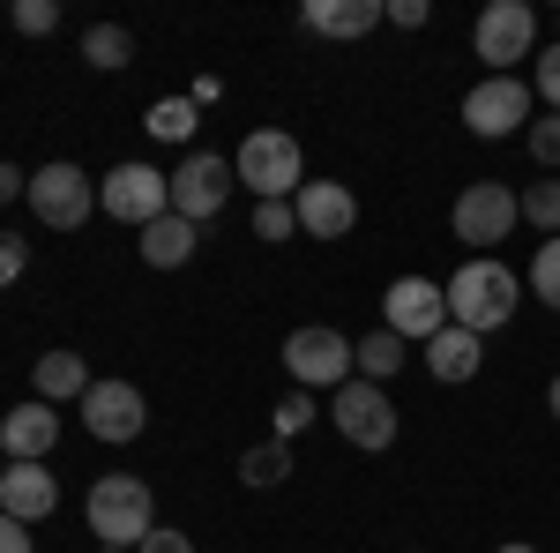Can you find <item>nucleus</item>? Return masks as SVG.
Returning <instances> with one entry per match:
<instances>
[{
  "label": "nucleus",
  "mask_w": 560,
  "mask_h": 553,
  "mask_svg": "<svg viewBox=\"0 0 560 553\" xmlns=\"http://www.w3.org/2000/svg\"><path fill=\"white\" fill-rule=\"evenodd\" d=\"M523 307V285L509 262L493 255H471L456 277H448V322L456 330H471V337H493V330H509V314Z\"/></svg>",
  "instance_id": "nucleus-1"
},
{
  "label": "nucleus",
  "mask_w": 560,
  "mask_h": 553,
  "mask_svg": "<svg viewBox=\"0 0 560 553\" xmlns=\"http://www.w3.org/2000/svg\"><path fill=\"white\" fill-rule=\"evenodd\" d=\"M83 516H90V539L135 553L150 531H158V494H150L135 471H105V479L83 494Z\"/></svg>",
  "instance_id": "nucleus-2"
},
{
  "label": "nucleus",
  "mask_w": 560,
  "mask_h": 553,
  "mask_svg": "<svg viewBox=\"0 0 560 553\" xmlns=\"http://www.w3.org/2000/svg\"><path fill=\"white\" fill-rule=\"evenodd\" d=\"M232 172H240V187H247L255 203H292V195L306 187V158H300V142H292L284 128H255L247 142H240Z\"/></svg>",
  "instance_id": "nucleus-3"
},
{
  "label": "nucleus",
  "mask_w": 560,
  "mask_h": 553,
  "mask_svg": "<svg viewBox=\"0 0 560 553\" xmlns=\"http://www.w3.org/2000/svg\"><path fill=\"white\" fill-rule=\"evenodd\" d=\"M284 375H292V389H306V396H314V389L337 396V389L359 375V344H351L345 330H329V322H306V330L284 337Z\"/></svg>",
  "instance_id": "nucleus-4"
},
{
  "label": "nucleus",
  "mask_w": 560,
  "mask_h": 553,
  "mask_svg": "<svg viewBox=\"0 0 560 553\" xmlns=\"http://www.w3.org/2000/svg\"><path fill=\"white\" fill-rule=\"evenodd\" d=\"M538 45V8L530 0H493L471 23V53L486 60V76H516V60H530Z\"/></svg>",
  "instance_id": "nucleus-5"
},
{
  "label": "nucleus",
  "mask_w": 560,
  "mask_h": 553,
  "mask_svg": "<svg viewBox=\"0 0 560 553\" xmlns=\"http://www.w3.org/2000/svg\"><path fill=\"white\" fill-rule=\"evenodd\" d=\"M31 217L38 224H52V232H83L90 210H97V180H90L83 165H68V158H52V165L31 172Z\"/></svg>",
  "instance_id": "nucleus-6"
},
{
  "label": "nucleus",
  "mask_w": 560,
  "mask_h": 553,
  "mask_svg": "<svg viewBox=\"0 0 560 553\" xmlns=\"http://www.w3.org/2000/svg\"><path fill=\"white\" fill-rule=\"evenodd\" d=\"M97 210L105 217H120V224H158V217L173 210V172H158V165H113L105 180H97Z\"/></svg>",
  "instance_id": "nucleus-7"
},
{
  "label": "nucleus",
  "mask_w": 560,
  "mask_h": 553,
  "mask_svg": "<svg viewBox=\"0 0 560 553\" xmlns=\"http://www.w3.org/2000/svg\"><path fill=\"white\" fill-rule=\"evenodd\" d=\"M516 217L523 203L501 187V180H471L464 195H456V210H448V224H456V240L471 247V255H493L509 232H516Z\"/></svg>",
  "instance_id": "nucleus-8"
},
{
  "label": "nucleus",
  "mask_w": 560,
  "mask_h": 553,
  "mask_svg": "<svg viewBox=\"0 0 560 553\" xmlns=\"http://www.w3.org/2000/svg\"><path fill=\"white\" fill-rule=\"evenodd\" d=\"M329 419H337V434H345L351 449H388V441H396V404H388V389L359 382V375L329 396Z\"/></svg>",
  "instance_id": "nucleus-9"
},
{
  "label": "nucleus",
  "mask_w": 560,
  "mask_h": 553,
  "mask_svg": "<svg viewBox=\"0 0 560 553\" xmlns=\"http://www.w3.org/2000/svg\"><path fill=\"white\" fill-rule=\"evenodd\" d=\"M382 330H396L404 344H427L433 330H448V285H433V277H396L382 292Z\"/></svg>",
  "instance_id": "nucleus-10"
},
{
  "label": "nucleus",
  "mask_w": 560,
  "mask_h": 553,
  "mask_svg": "<svg viewBox=\"0 0 560 553\" xmlns=\"http://www.w3.org/2000/svg\"><path fill=\"white\" fill-rule=\"evenodd\" d=\"M530 83L523 76H486V83L464 97V128L471 135H486V142H501V135H523L530 128Z\"/></svg>",
  "instance_id": "nucleus-11"
},
{
  "label": "nucleus",
  "mask_w": 560,
  "mask_h": 553,
  "mask_svg": "<svg viewBox=\"0 0 560 553\" xmlns=\"http://www.w3.org/2000/svg\"><path fill=\"white\" fill-rule=\"evenodd\" d=\"M232 187H240L232 158H217V150H195V158L173 172V217H187V224H210V217L232 203Z\"/></svg>",
  "instance_id": "nucleus-12"
},
{
  "label": "nucleus",
  "mask_w": 560,
  "mask_h": 553,
  "mask_svg": "<svg viewBox=\"0 0 560 553\" xmlns=\"http://www.w3.org/2000/svg\"><path fill=\"white\" fill-rule=\"evenodd\" d=\"M83 426L97 434V441H135V434L150 426V396H142L135 382H90Z\"/></svg>",
  "instance_id": "nucleus-13"
},
{
  "label": "nucleus",
  "mask_w": 560,
  "mask_h": 553,
  "mask_svg": "<svg viewBox=\"0 0 560 553\" xmlns=\"http://www.w3.org/2000/svg\"><path fill=\"white\" fill-rule=\"evenodd\" d=\"M292 217H300L306 240H345L351 224H359V195H351L345 180H306L300 195H292Z\"/></svg>",
  "instance_id": "nucleus-14"
},
{
  "label": "nucleus",
  "mask_w": 560,
  "mask_h": 553,
  "mask_svg": "<svg viewBox=\"0 0 560 553\" xmlns=\"http://www.w3.org/2000/svg\"><path fill=\"white\" fill-rule=\"evenodd\" d=\"M52 441H60V419H52V404H45V396L15 404V412L0 419V457H8V464H45V457H52Z\"/></svg>",
  "instance_id": "nucleus-15"
},
{
  "label": "nucleus",
  "mask_w": 560,
  "mask_h": 553,
  "mask_svg": "<svg viewBox=\"0 0 560 553\" xmlns=\"http://www.w3.org/2000/svg\"><path fill=\"white\" fill-rule=\"evenodd\" d=\"M60 509V479L45 464H8L0 471V516H15V523H45V516Z\"/></svg>",
  "instance_id": "nucleus-16"
},
{
  "label": "nucleus",
  "mask_w": 560,
  "mask_h": 553,
  "mask_svg": "<svg viewBox=\"0 0 560 553\" xmlns=\"http://www.w3.org/2000/svg\"><path fill=\"white\" fill-rule=\"evenodd\" d=\"M478 367H486V337L456 330V322L427 337V375H433V382H448V389H456V382H471Z\"/></svg>",
  "instance_id": "nucleus-17"
},
{
  "label": "nucleus",
  "mask_w": 560,
  "mask_h": 553,
  "mask_svg": "<svg viewBox=\"0 0 560 553\" xmlns=\"http://www.w3.org/2000/svg\"><path fill=\"white\" fill-rule=\"evenodd\" d=\"M382 15H388L382 0H306V8H300V23H306V31H322V38H366Z\"/></svg>",
  "instance_id": "nucleus-18"
},
{
  "label": "nucleus",
  "mask_w": 560,
  "mask_h": 553,
  "mask_svg": "<svg viewBox=\"0 0 560 553\" xmlns=\"http://www.w3.org/2000/svg\"><path fill=\"white\" fill-rule=\"evenodd\" d=\"M195 240H202V224H187V217H158V224H142V262L150 269H187L195 262Z\"/></svg>",
  "instance_id": "nucleus-19"
},
{
  "label": "nucleus",
  "mask_w": 560,
  "mask_h": 553,
  "mask_svg": "<svg viewBox=\"0 0 560 553\" xmlns=\"http://www.w3.org/2000/svg\"><path fill=\"white\" fill-rule=\"evenodd\" d=\"M38 396H45V404L90 396V367H83V352H45V359H38Z\"/></svg>",
  "instance_id": "nucleus-20"
},
{
  "label": "nucleus",
  "mask_w": 560,
  "mask_h": 553,
  "mask_svg": "<svg viewBox=\"0 0 560 553\" xmlns=\"http://www.w3.org/2000/svg\"><path fill=\"white\" fill-rule=\"evenodd\" d=\"M404 359H411V344L396 337V330L359 337V382H382V389H388V375H404Z\"/></svg>",
  "instance_id": "nucleus-21"
},
{
  "label": "nucleus",
  "mask_w": 560,
  "mask_h": 553,
  "mask_svg": "<svg viewBox=\"0 0 560 553\" xmlns=\"http://www.w3.org/2000/svg\"><path fill=\"white\" fill-rule=\"evenodd\" d=\"M240 479H247V486H284V479H292V441H255V449L240 457Z\"/></svg>",
  "instance_id": "nucleus-22"
},
{
  "label": "nucleus",
  "mask_w": 560,
  "mask_h": 553,
  "mask_svg": "<svg viewBox=\"0 0 560 553\" xmlns=\"http://www.w3.org/2000/svg\"><path fill=\"white\" fill-rule=\"evenodd\" d=\"M83 60L113 76V68H128V60H135V38L120 31V23H90V31H83Z\"/></svg>",
  "instance_id": "nucleus-23"
},
{
  "label": "nucleus",
  "mask_w": 560,
  "mask_h": 553,
  "mask_svg": "<svg viewBox=\"0 0 560 553\" xmlns=\"http://www.w3.org/2000/svg\"><path fill=\"white\" fill-rule=\"evenodd\" d=\"M195 120H202L195 97H158V105H150V135H158V142H187Z\"/></svg>",
  "instance_id": "nucleus-24"
},
{
  "label": "nucleus",
  "mask_w": 560,
  "mask_h": 553,
  "mask_svg": "<svg viewBox=\"0 0 560 553\" xmlns=\"http://www.w3.org/2000/svg\"><path fill=\"white\" fill-rule=\"evenodd\" d=\"M516 203H523V217H530L546 240H560V180H530Z\"/></svg>",
  "instance_id": "nucleus-25"
},
{
  "label": "nucleus",
  "mask_w": 560,
  "mask_h": 553,
  "mask_svg": "<svg viewBox=\"0 0 560 553\" xmlns=\"http://www.w3.org/2000/svg\"><path fill=\"white\" fill-rule=\"evenodd\" d=\"M530 292L560 314V240H538V255H530Z\"/></svg>",
  "instance_id": "nucleus-26"
},
{
  "label": "nucleus",
  "mask_w": 560,
  "mask_h": 553,
  "mask_svg": "<svg viewBox=\"0 0 560 553\" xmlns=\"http://www.w3.org/2000/svg\"><path fill=\"white\" fill-rule=\"evenodd\" d=\"M530 97H546V113H560V38L530 60Z\"/></svg>",
  "instance_id": "nucleus-27"
},
{
  "label": "nucleus",
  "mask_w": 560,
  "mask_h": 553,
  "mask_svg": "<svg viewBox=\"0 0 560 553\" xmlns=\"http://www.w3.org/2000/svg\"><path fill=\"white\" fill-rule=\"evenodd\" d=\"M15 31L23 38H52L60 31V0H15Z\"/></svg>",
  "instance_id": "nucleus-28"
},
{
  "label": "nucleus",
  "mask_w": 560,
  "mask_h": 553,
  "mask_svg": "<svg viewBox=\"0 0 560 553\" xmlns=\"http://www.w3.org/2000/svg\"><path fill=\"white\" fill-rule=\"evenodd\" d=\"M292 232H300L292 203H255V240H292Z\"/></svg>",
  "instance_id": "nucleus-29"
},
{
  "label": "nucleus",
  "mask_w": 560,
  "mask_h": 553,
  "mask_svg": "<svg viewBox=\"0 0 560 553\" xmlns=\"http://www.w3.org/2000/svg\"><path fill=\"white\" fill-rule=\"evenodd\" d=\"M306 426H314V396L292 389V396L277 404V441H292V434H306Z\"/></svg>",
  "instance_id": "nucleus-30"
},
{
  "label": "nucleus",
  "mask_w": 560,
  "mask_h": 553,
  "mask_svg": "<svg viewBox=\"0 0 560 553\" xmlns=\"http://www.w3.org/2000/svg\"><path fill=\"white\" fill-rule=\"evenodd\" d=\"M523 142H530V158H538V165H560V113L530 120V128H523Z\"/></svg>",
  "instance_id": "nucleus-31"
},
{
  "label": "nucleus",
  "mask_w": 560,
  "mask_h": 553,
  "mask_svg": "<svg viewBox=\"0 0 560 553\" xmlns=\"http://www.w3.org/2000/svg\"><path fill=\"white\" fill-rule=\"evenodd\" d=\"M23 269H31V247H23L15 232H0V285H15Z\"/></svg>",
  "instance_id": "nucleus-32"
},
{
  "label": "nucleus",
  "mask_w": 560,
  "mask_h": 553,
  "mask_svg": "<svg viewBox=\"0 0 560 553\" xmlns=\"http://www.w3.org/2000/svg\"><path fill=\"white\" fill-rule=\"evenodd\" d=\"M135 553H195V539H187V531H173V523H158V531H150Z\"/></svg>",
  "instance_id": "nucleus-33"
},
{
  "label": "nucleus",
  "mask_w": 560,
  "mask_h": 553,
  "mask_svg": "<svg viewBox=\"0 0 560 553\" xmlns=\"http://www.w3.org/2000/svg\"><path fill=\"white\" fill-rule=\"evenodd\" d=\"M388 23H396V31H419V23H427V0H388Z\"/></svg>",
  "instance_id": "nucleus-34"
},
{
  "label": "nucleus",
  "mask_w": 560,
  "mask_h": 553,
  "mask_svg": "<svg viewBox=\"0 0 560 553\" xmlns=\"http://www.w3.org/2000/svg\"><path fill=\"white\" fill-rule=\"evenodd\" d=\"M15 195H31V172H23V165H8V158H0V203H15Z\"/></svg>",
  "instance_id": "nucleus-35"
},
{
  "label": "nucleus",
  "mask_w": 560,
  "mask_h": 553,
  "mask_svg": "<svg viewBox=\"0 0 560 553\" xmlns=\"http://www.w3.org/2000/svg\"><path fill=\"white\" fill-rule=\"evenodd\" d=\"M0 553H31V523H15V516H0Z\"/></svg>",
  "instance_id": "nucleus-36"
},
{
  "label": "nucleus",
  "mask_w": 560,
  "mask_h": 553,
  "mask_svg": "<svg viewBox=\"0 0 560 553\" xmlns=\"http://www.w3.org/2000/svg\"><path fill=\"white\" fill-rule=\"evenodd\" d=\"M546 404H553V419H560V375H553V389H546Z\"/></svg>",
  "instance_id": "nucleus-37"
},
{
  "label": "nucleus",
  "mask_w": 560,
  "mask_h": 553,
  "mask_svg": "<svg viewBox=\"0 0 560 553\" xmlns=\"http://www.w3.org/2000/svg\"><path fill=\"white\" fill-rule=\"evenodd\" d=\"M501 553H538V546H501Z\"/></svg>",
  "instance_id": "nucleus-38"
},
{
  "label": "nucleus",
  "mask_w": 560,
  "mask_h": 553,
  "mask_svg": "<svg viewBox=\"0 0 560 553\" xmlns=\"http://www.w3.org/2000/svg\"><path fill=\"white\" fill-rule=\"evenodd\" d=\"M97 553H120V546H97Z\"/></svg>",
  "instance_id": "nucleus-39"
},
{
  "label": "nucleus",
  "mask_w": 560,
  "mask_h": 553,
  "mask_svg": "<svg viewBox=\"0 0 560 553\" xmlns=\"http://www.w3.org/2000/svg\"><path fill=\"white\" fill-rule=\"evenodd\" d=\"M0 471H8V457H0Z\"/></svg>",
  "instance_id": "nucleus-40"
}]
</instances>
